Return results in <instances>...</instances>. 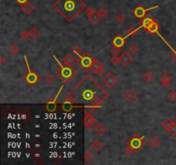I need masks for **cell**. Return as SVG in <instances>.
Segmentation results:
<instances>
[{
  "mask_svg": "<svg viewBox=\"0 0 176 165\" xmlns=\"http://www.w3.org/2000/svg\"><path fill=\"white\" fill-rule=\"evenodd\" d=\"M160 80L161 81H171L172 80V76L169 73H167V72H163L160 76Z\"/></svg>",
  "mask_w": 176,
  "mask_h": 165,
  "instance_id": "cell-29",
  "label": "cell"
},
{
  "mask_svg": "<svg viewBox=\"0 0 176 165\" xmlns=\"http://www.w3.org/2000/svg\"><path fill=\"white\" fill-rule=\"evenodd\" d=\"M72 51H73V53H74L76 55H77L78 57L81 55V47L78 46H73Z\"/></svg>",
  "mask_w": 176,
  "mask_h": 165,
  "instance_id": "cell-42",
  "label": "cell"
},
{
  "mask_svg": "<svg viewBox=\"0 0 176 165\" xmlns=\"http://www.w3.org/2000/svg\"><path fill=\"white\" fill-rule=\"evenodd\" d=\"M111 63L113 65H117L119 63H120V55H113V57L111 59Z\"/></svg>",
  "mask_w": 176,
  "mask_h": 165,
  "instance_id": "cell-35",
  "label": "cell"
},
{
  "mask_svg": "<svg viewBox=\"0 0 176 165\" xmlns=\"http://www.w3.org/2000/svg\"><path fill=\"white\" fill-rule=\"evenodd\" d=\"M175 122V121H173V120L167 118V119H166L165 121H162V126L163 129H165L166 131L167 132V131L170 129V127L174 125Z\"/></svg>",
  "mask_w": 176,
  "mask_h": 165,
  "instance_id": "cell-23",
  "label": "cell"
},
{
  "mask_svg": "<svg viewBox=\"0 0 176 165\" xmlns=\"http://www.w3.org/2000/svg\"><path fill=\"white\" fill-rule=\"evenodd\" d=\"M138 29L132 27V28H130L129 30L127 31V35H128V36H135V35L137 34V33H138Z\"/></svg>",
  "mask_w": 176,
  "mask_h": 165,
  "instance_id": "cell-34",
  "label": "cell"
},
{
  "mask_svg": "<svg viewBox=\"0 0 176 165\" xmlns=\"http://www.w3.org/2000/svg\"><path fill=\"white\" fill-rule=\"evenodd\" d=\"M96 122H97L96 120L91 114V112L86 111L85 112V115H84V119H83V123H84V126H85L86 129H88V130L92 129L93 126L96 125Z\"/></svg>",
  "mask_w": 176,
  "mask_h": 165,
  "instance_id": "cell-8",
  "label": "cell"
},
{
  "mask_svg": "<svg viewBox=\"0 0 176 165\" xmlns=\"http://www.w3.org/2000/svg\"><path fill=\"white\" fill-rule=\"evenodd\" d=\"M143 139H144L143 136H140L138 134H135L129 139L128 145H130L132 149L137 152V151H140L143 148V145L145 144V142L143 141Z\"/></svg>",
  "mask_w": 176,
  "mask_h": 165,
  "instance_id": "cell-5",
  "label": "cell"
},
{
  "mask_svg": "<svg viewBox=\"0 0 176 165\" xmlns=\"http://www.w3.org/2000/svg\"><path fill=\"white\" fill-rule=\"evenodd\" d=\"M75 59L73 58V56L71 54H67L65 57V59H63V65L66 66H72V65L75 63Z\"/></svg>",
  "mask_w": 176,
  "mask_h": 165,
  "instance_id": "cell-21",
  "label": "cell"
},
{
  "mask_svg": "<svg viewBox=\"0 0 176 165\" xmlns=\"http://www.w3.org/2000/svg\"><path fill=\"white\" fill-rule=\"evenodd\" d=\"M148 144H149V145H150V147H152V148H157V147H159V146L161 145L162 141H161V139H160L157 135H154V136H152V137L149 139Z\"/></svg>",
  "mask_w": 176,
  "mask_h": 165,
  "instance_id": "cell-14",
  "label": "cell"
},
{
  "mask_svg": "<svg viewBox=\"0 0 176 165\" xmlns=\"http://www.w3.org/2000/svg\"><path fill=\"white\" fill-rule=\"evenodd\" d=\"M94 157H95V156H94L93 152L91 151H88V150L85 151V152H84V161H85V163L88 164V163L92 162Z\"/></svg>",
  "mask_w": 176,
  "mask_h": 165,
  "instance_id": "cell-25",
  "label": "cell"
},
{
  "mask_svg": "<svg viewBox=\"0 0 176 165\" xmlns=\"http://www.w3.org/2000/svg\"><path fill=\"white\" fill-rule=\"evenodd\" d=\"M21 7H22V11H23L26 15H30L33 11V6L29 2L27 3V4H25L21 5Z\"/></svg>",
  "mask_w": 176,
  "mask_h": 165,
  "instance_id": "cell-22",
  "label": "cell"
},
{
  "mask_svg": "<svg viewBox=\"0 0 176 165\" xmlns=\"http://www.w3.org/2000/svg\"><path fill=\"white\" fill-rule=\"evenodd\" d=\"M155 20L151 17V16H146V17H144L143 18V20H142L141 22H140V26L143 28V29H146V28H148L149 26H150L153 22H154Z\"/></svg>",
  "mask_w": 176,
  "mask_h": 165,
  "instance_id": "cell-19",
  "label": "cell"
},
{
  "mask_svg": "<svg viewBox=\"0 0 176 165\" xmlns=\"http://www.w3.org/2000/svg\"><path fill=\"white\" fill-rule=\"evenodd\" d=\"M170 57H171V58H172V59H174V60H175V61L176 62V51L175 50H174V51H173V53L170 54Z\"/></svg>",
  "mask_w": 176,
  "mask_h": 165,
  "instance_id": "cell-45",
  "label": "cell"
},
{
  "mask_svg": "<svg viewBox=\"0 0 176 165\" xmlns=\"http://www.w3.org/2000/svg\"><path fill=\"white\" fill-rule=\"evenodd\" d=\"M95 59H93V57L89 54L88 53L85 52L83 55L79 56V59H77V62L79 64V66H81V68H83L84 71H88L90 70L91 65L93 63Z\"/></svg>",
  "mask_w": 176,
  "mask_h": 165,
  "instance_id": "cell-4",
  "label": "cell"
},
{
  "mask_svg": "<svg viewBox=\"0 0 176 165\" xmlns=\"http://www.w3.org/2000/svg\"><path fill=\"white\" fill-rule=\"evenodd\" d=\"M29 36H30L33 40L37 39V38L39 37V35H40V31H39L35 27L31 28V29H29Z\"/></svg>",
  "mask_w": 176,
  "mask_h": 165,
  "instance_id": "cell-27",
  "label": "cell"
},
{
  "mask_svg": "<svg viewBox=\"0 0 176 165\" xmlns=\"http://www.w3.org/2000/svg\"><path fill=\"white\" fill-rule=\"evenodd\" d=\"M167 98L170 101L175 102L176 101V90H172L167 94Z\"/></svg>",
  "mask_w": 176,
  "mask_h": 165,
  "instance_id": "cell-30",
  "label": "cell"
},
{
  "mask_svg": "<svg viewBox=\"0 0 176 165\" xmlns=\"http://www.w3.org/2000/svg\"><path fill=\"white\" fill-rule=\"evenodd\" d=\"M102 101H103V100L96 95H95L91 99L89 100V103L94 109L95 108H100L102 104Z\"/></svg>",
  "mask_w": 176,
  "mask_h": 165,
  "instance_id": "cell-16",
  "label": "cell"
},
{
  "mask_svg": "<svg viewBox=\"0 0 176 165\" xmlns=\"http://www.w3.org/2000/svg\"><path fill=\"white\" fill-rule=\"evenodd\" d=\"M20 38L22 39V40H23V41H25V40H27L29 37H30L29 36V33L28 32V31H23V32H22V33L20 34Z\"/></svg>",
  "mask_w": 176,
  "mask_h": 165,
  "instance_id": "cell-41",
  "label": "cell"
},
{
  "mask_svg": "<svg viewBox=\"0 0 176 165\" xmlns=\"http://www.w3.org/2000/svg\"><path fill=\"white\" fill-rule=\"evenodd\" d=\"M118 82H119V78L113 72H108L105 77L102 78V83L109 89L113 88L118 84Z\"/></svg>",
  "mask_w": 176,
  "mask_h": 165,
  "instance_id": "cell-6",
  "label": "cell"
},
{
  "mask_svg": "<svg viewBox=\"0 0 176 165\" xmlns=\"http://www.w3.org/2000/svg\"><path fill=\"white\" fill-rule=\"evenodd\" d=\"M86 14L88 16L89 22H91L92 24H97L101 19L98 11H95V10H93L92 8H90V7L86 9Z\"/></svg>",
  "mask_w": 176,
  "mask_h": 165,
  "instance_id": "cell-7",
  "label": "cell"
},
{
  "mask_svg": "<svg viewBox=\"0 0 176 165\" xmlns=\"http://www.w3.org/2000/svg\"><path fill=\"white\" fill-rule=\"evenodd\" d=\"M111 54L113 55H120L121 54L120 48H118V47L113 46V47L111 49Z\"/></svg>",
  "mask_w": 176,
  "mask_h": 165,
  "instance_id": "cell-40",
  "label": "cell"
},
{
  "mask_svg": "<svg viewBox=\"0 0 176 165\" xmlns=\"http://www.w3.org/2000/svg\"><path fill=\"white\" fill-rule=\"evenodd\" d=\"M98 13H99V15L100 16L101 18H105L108 15V10L105 7L100 8L99 11H98Z\"/></svg>",
  "mask_w": 176,
  "mask_h": 165,
  "instance_id": "cell-32",
  "label": "cell"
},
{
  "mask_svg": "<svg viewBox=\"0 0 176 165\" xmlns=\"http://www.w3.org/2000/svg\"><path fill=\"white\" fill-rule=\"evenodd\" d=\"M90 146H91V148H92L95 152H100V151L102 150V148L104 147V144L102 143L100 139H95V140L91 143Z\"/></svg>",
  "mask_w": 176,
  "mask_h": 165,
  "instance_id": "cell-15",
  "label": "cell"
},
{
  "mask_svg": "<svg viewBox=\"0 0 176 165\" xmlns=\"http://www.w3.org/2000/svg\"><path fill=\"white\" fill-rule=\"evenodd\" d=\"M53 8L71 22L85 10L86 4L83 0H58L53 4Z\"/></svg>",
  "mask_w": 176,
  "mask_h": 165,
  "instance_id": "cell-1",
  "label": "cell"
},
{
  "mask_svg": "<svg viewBox=\"0 0 176 165\" xmlns=\"http://www.w3.org/2000/svg\"><path fill=\"white\" fill-rule=\"evenodd\" d=\"M172 84L171 81H161V85L164 89H168Z\"/></svg>",
  "mask_w": 176,
  "mask_h": 165,
  "instance_id": "cell-39",
  "label": "cell"
},
{
  "mask_svg": "<svg viewBox=\"0 0 176 165\" xmlns=\"http://www.w3.org/2000/svg\"><path fill=\"white\" fill-rule=\"evenodd\" d=\"M19 51H20V49H19L18 46L16 44L12 45V46H11V48H10V52H11V54H12L14 55L17 54L19 53Z\"/></svg>",
  "mask_w": 176,
  "mask_h": 165,
  "instance_id": "cell-33",
  "label": "cell"
},
{
  "mask_svg": "<svg viewBox=\"0 0 176 165\" xmlns=\"http://www.w3.org/2000/svg\"><path fill=\"white\" fill-rule=\"evenodd\" d=\"M145 29V31H146L147 33L149 34L157 33L158 30L160 29V26L158 25V23L156 22V21H154L153 23H152L150 26H149L148 28H146V29Z\"/></svg>",
  "mask_w": 176,
  "mask_h": 165,
  "instance_id": "cell-18",
  "label": "cell"
},
{
  "mask_svg": "<svg viewBox=\"0 0 176 165\" xmlns=\"http://www.w3.org/2000/svg\"><path fill=\"white\" fill-rule=\"evenodd\" d=\"M4 63H5V60H4V59L1 56V57H0V66H4Z\"/></svg>",
  "mask_w": 176,
  "mask_h": 165,
  "instance_id": "cell-46",
  "label": "cell"
},
{
  "mask_svg": "<svg viewBox=\"0 0 176 165\" xmlns=\"http://www.w3.org/2000/svg\"><path fill=\"white\" fill-rule=\"evenodd\" d=\"M167 132H169L170 135H172L174 137H176V121L174 123V125L170 127V129Z\"/></svg>",
  "mask_w": 176,
  "mask_h": 165,
  "instance_id": "cell-38",
  "label": "cell"
},
{
  "mask_svg": "<svg viewBox=\"0 0 176 165\" xmlns=\"http://www.w3.org/2000/svg\"><path fill=\"white\" fill-rule=\"evenodd\" d=\"M61 109L63 110L64 112H70V111H71V110L73 109L74 108H75V106H74V103L71 101L70 99H66L64 101V102L62 103V105H61Z\"/></svg>",
  "mask_w": 176,
  "mask_h": 165,
  "instance_id": "cell-13",
  "label": "cell"
},
{
  "mask_svg": "<svg viewBox=\"0 0 176 165\" xmlns=\"http://www.w3.org/2000/svg\"><path fill=\"white\" fill-rule=\"evenodd\" d=\"M143 78L146 83H150L151 81H153L155 79V75L152 72L148 71L143 75Z\"/></svg>",
  "mask_w": 176,
  "mask_h": 165,
  "instance_id": "cell-26",
  "label": "cell"
},
{
  "mask_svg": "<svg viewBox=\"0 0 176 165\" xmlns=\"http://www.w3.org/2000/svg\"><path fill=\"white\" fill-rule=\"evenodd\" d=\"M105 72H106V70L104 69V67H101L99 71H97V73H96V74H97L98 76H102V75L105 73Z\"/></svg>",
  "mask_w": 176,
  "mask_h": 165,
  "instance_id": "cell-44",
  "label": "cell"
},
{
  "mask_svg": "<svg viewBox=\"0 0 176 165\" xmlns=\"http://www.w3.org/2000/svg\"><path fill=\"white\" fill-rule=\"evenodd\" d=\"M112 44H113V46H115V47L121 48V47H123V46L125 45V38L119 34V35L115 36V37L113 39Z\"/></svg>",
  "mask_w": 176,
  "mask_h": 165,
  "instance_id": "cell-11",
  "label": "cell"
},
{
  "mask_svg": "<svg viewBox=\"0 0 176 165\" xmlns=\"http://www.w3.org/2000/svg\"><path fill=\"white\" fill-rule=\"evenodd\" d=\"M138 51H139V47H138L137 45L132 44V45H131L129 47H128V52H129V53H131V54H137Z\"/></svg>",
  "mask_w": 176,
  "mask_h": 165,
  "instance_id": "cell-31",
  "label": "cell"
},
{
  "mask_svg": "<svg viewBox=\"0 0 176 165\" xmlns=\"http://www.w3.org/2000/svg\"><path fill=\"white\" fill-rule=\"evenodd\" d=\"M101 67H103L102 64L97 59H94V61H93V63H92V65H91L90 70H91L93 72H95V73H97V71H99Z\"/></svg>",
  "mask_w": 176,
  "mask_h": 165,
  "instance_id": "cell-20",
  "label": "cell"
},
{
  "mask_svg": "<svg viewBox=\"0 0 176 165\" xmlns=\"http://www.w3.org/2000/svg\"><path fill=\"white\" fill-rule=\"evenodd\" d=\"M115 21L118 22L119 23H123V22L125 21V17L122 14H118V15L115 16Z\"/></svg>",
  "mask_w": 176,
  "mask_h": 165,
  "instance_id": "cell-37",
  "label": "cell"
},
{
  "mask_svg": "<svg viewBox=\"0 0 176 165\" xmlns=\"http://www.w3.org/2000/svg\"><path fill=\"white\" fill-rule=\"evenodd\" d=\"M18 4H20V5H22V4H27V3H29L30 0H15Z\"/></svg>",
  "mask_w": 176,
  "mask_h": 165,
  "instance_id": "cell-43",
  "label": "cell"
},
{
  "mask_svg": "<svg viewBox=\"0 0 176 165\" xmlns=\"http://www.w3.org/2000/svg\"><path fill=\"white\" fill-rule=\"evenodd\" d=\"M123 97L128 102H132L134 100L137 98V94L132 90V89H128L124 95Z\"/></svg>",
  "mask_w": 176,
  "mask_h": 165,
  "instance_id": "cell-17",
  "label": "cell"
},
{
  "mask_svg": "<svg viewBox=\"0 0 176 165\" xmlns=\"http://www.w3.org/2000/svg\"><path fill=\"white\" fill-rule=\"evenodd\" d=\"M24 59H25V60H26V65H27V67H28V70H29L27 75L24 77V79H25L26 83H27L30 87H33V86H34V85L37 84V82L40 80V77H39V75H38L34 71H33V70L29 67V63H28V61H27V59H26V56H24Z\"/></svg>",
  "mask_w": 176,
  "mask_h": 165,
  "instance_id": "cell-3",
  "label": "cell"
},
{
  "mask_svg": "<svg viewBox=\"0 0 176 165\" xmlns=\"http://www.w3.org/2000/svg\"><path fill=\"white\" fill-rule=\"evenodd\" d=\"M135 152H136V151L132 149L130 145H128V146L124 150V153H125V155H127V156H131V155H132L133 153H135Z\"/></svg>",
  "mask_w": 176,
  "mask_h": 165,
  "instance_id": "cell-36",
  "label": "cell"
},
{
  "mask_svg": "<svg viewBox=\"0 0 176 165\" xmlns=\"http://www.w3.org/2000/svg\"><path fill=\"white\" fill-rule=\"evenodd\" d=\"M120 64L123 66L126 67L132 62V57L130 54L126 52H123L120 54Z\"/></svg>",
  "mask_w": 176,
  "mask_h": 165,
  "instance_id": "cell-10",
  "label": "cell"
},
{
  "mask_svg": "<svg viewBox=\"0 0 176 165\" xmlns=\"http://www.w3.org/2000/svg\"><path fill=\"white\" fill-rule=\"evenodd\" d=\"M77 71L72 66H61L60 65V68L58 69V71H57V75L65 83L70 82L73 77L77 75Z\"/></svg>",
  "mask_w": 176,
  "mask_h": 165,
  "instance_id": "cell-2",
  "label": "cell"
},
{
  "mask_svg": "<svg viewBox=\"0 0 176 165\" xmlns=\"http://www.w3.org/2000/svg\"><path fill=\"white\" fill-rule=\"evenodd\" d=\"M158 8V6H155V7H152V8H150V9H146L143 6H137L134 11H133V15L137 17V18H139V19H142V18H144L146 17L147 16V12L150 10H153V9H156Z\"/></svg>",
  "mask_w": 176,
  "mask_h": 165,
  "instance_id": "cell-9",
  "label": "cell"
},
{
  "mask_svg": "<svg viewBox=\"0 0 176 165\" xmlns=\"http://www.w3.org/2000/svg\"><path fill=\"white\" fill-rule=\"evenodd\" d=\"M45 81L46 84H48L49 85H52L54 84L55 82V77L53 75V74H47L46 77H45Z\"/></svg>",
  "mask_w": 176,
  "mask_h": 165,
  "instance_id": "cell-28",
  "label": "cell"
},
{
  "mask_svg": "<svg viewBox=\"0 0 176 165\" xmlns=\"http://www.w3.org/2000/svg\"><path fill=\"white\" fill-rule=\"evenodd\" d=\"M107 131V127L103 125V124H101V123H100L98 124L96 126H95V132H96L98 135H102V134H104L105 132Z\"/></svg>",
  "mask_w": 176,
  "mask_h": 165,
  "instance_id": "cell-24",
  "label": "cell"
},
{
  "mask_svg": "<svg viewBox=\"0 0 176 165\" xmlns=\"http://www.w3.org/2000/svg\"><path fill=\"white\" fill-rule=\"evenodd\" d=\"M57 108H58L57 103H56L55 100L53 98H50L46 101V103L45 105V109L49 113H54L57 110Z\"/></svg>",
  "mask_w": 176,
  "mask_h": 165,
  "instance_id": "cell-12",
  "label": "cell"
}]
</instances>
